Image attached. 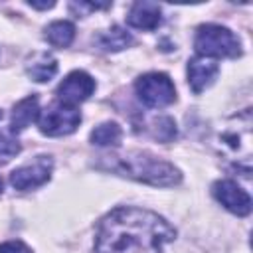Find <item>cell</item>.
<instances>
[{
    "mask_svg": "<svg viewBox=\"0 0 253 253\" xmlns=\"http://www.w3.org/2000/svg\"><path fill=\"white\" fill-rule=\"evenodd\" d=\"M174 237V227L162 215L142 208H117L99 221L95 253H164Z\"/></svg>",
    "mask_w": 253,
    "mask_h": 253,
    "instance_id": "1",
    "label": "cell"
},
{
    "mask_svg": "<svg viewBox=\"0 0 253 253\" xmlns=\"http://www.w3.org/2000/svg\"><path fill=\"white\" fill-rule=\"evenodd\" d=\"M111 168L123 176L152 186H174L182 180V174L174 164L140 150L126 152L123 156H113Z\"/></svg>",
    "mask_w": 253,
    "mask_h": 253,
    "instance_id": "2",
    "label": "cell"
},
{
    "mask_svg": "<svg viewBox=\"0 0 253 253\" xmlns=\"http://www.w3.org/2000/svg\"><path fill=\"white\" fill-rule=\"evenodd\" d=\"M194 47L200 57H237L241 55V43L237 36L217 24H204L196 32Z\"/></svg>",
    "mask_w": 253,
    "mask_h": 253,
    "instance_id": "3",
    "label": "cell"
},
{
    "mask_svg": "<svg viewBox=\"0 0 253 253\" xmlns=\"http://www.w3.org/2000/svg\"><path fill=\"white\" fill-rule=\"evenodd\" d=\"M134 89L138 99L152 109H162L176 101V87L166 73H158V71L144 73L136 79Z\"/></svg>",
    "mask_w": 253,
    "mask_h": 253,
    "instance_id": "4",
    "label": "cell"
},
{
    "mask_svg": "<svg viewBox=\"0 0 253 253\" xmlns=\"http://www.w3.org/2000/svg\"><path fill=\"white\" fill-rule=\"evenodd\" d=\"M81 123V113L75 107L63 105L59 101H55L53 105H49L43 113H40L38 117V125L40 130L47 136H65L71 134Z\"/></svg>",
    "mask_w": 253,
    "mask_h": 253,
    "instance_id": "5",
    "label": "cell"
},
{
    "mask_svg": "<svg viewBox=\"0 0 253 253\" xmlns=\"http://www.w3.org/2000/svg\"><path fill=\"white\" fill-rule=\"evenodd\" d=\"M51 170H53V162L49 156H36L32 162L18 166L16 170H12L10 174V184L16 190H34L42 184H45L51 178Z\"/></svg>",
    "mask_w": 253,
    "mask_h": 253,
    "instance_id": "6",
    "label": "cell"
},
{
    "mask_svg": "<svg viewBox=\"0 0 253 253\" xmlns=\"http://www.w3.org/2000/svg\"><path fill=\"white\" fill-rule=\"evenodd\" d=\"M95 91V79L85 71H71L57 87V101L75 107L87 101Z\"/></svg>",
    "mask_w": 253,
    "mask_h": 253,
    "instance_id": "7",
    "label": "cell"
},
{
    "mask_svg": "<svg viewBox=\"0 0 253 253\" xmlns=\"http://www.w3.org/2000/svg\"><path fill=\"white\" fill-rule=\"evenodd\" d=\"M211 192H213L215 200L225 210H229L231 213L247 215L251 211V198H249V194L243 188H239L233 180H219V182H215Z\"/></svg>",
    "mask_w": 253,
    "mask_h": 253,
    "instance_id": "8",
    "label": "cell"
},
{
    "mask_svg": "<svg viewBox=\"0 0 253 253\" xmlns=\"http://www.w3.org/2000/svg\"><path fill=\"white\" fill-rule=\"evenodd\" d=\"M219 67L215 61L208 59V57H194L188 61V85L194 93H202L206 87L211 85V81L215 79Z\"/></svg>",
    "mask_w": 253,
    "mask_h": 253,
    "instance_id": "9",
    "label": "cell"
},
{
    "mask_svg": "<svg viewBox=\"0 0 253 253\" xmlns=\"http://www.w3.org/2000/svg\"><path fill=\"white\" fill-rule=\"evenodd\" d=\"M128 26L136 30H156L162 24V10L154 2H134L126 16Z\"/></svg>",
    "mask_w": 253,
    "mask_h": 253,
    "instance_id": "10",
    "label": "cell"
},
{
    "mask_svg": "<svg viewBox=\"0 0 253 253\" xmlns=\"http://www.w3.org/2000/svg\"><path fill=\"white\" fill-rule=\"evenodd\" d=\"M40 117V107H38V97L30 95L22 101H18L12 109V117H10V132H22L24 128H28L36 119Z\"/></svg>",
    "mask_w": 253,
    "mask_h": 253,
    "instance_id": "11",
    "label": "cell"
},
{
    "mask_svg": "<svg viewBox=\"0 0 253 253\" xmlns=\"http://www.w3.org/2000/svg\"><path fill=\"white\" fill-rule=\"evenodd\" d=\"M26 73L28 77H32L38 83H45L49 81L55 73H57V59L51 53H36L28 65H26Z\"/></svg>",
    "mask_w": 253,
    "mask_h": 253,
    "instance_id": "12",
    "label": "cell"
},
{
    "mask_svg": "<svg viewBox=\"0 0 253 253\" xmlns=\"http://www.w3.org/2000/svg\"><path fill=\"white\" fill-rule=\"evenodd\" d=\"M73 38H75V26L67 20L51 22L45 28V40L53 47H67V45H71Z\"/></svg>",
    "mask_w": 253,
    "mask_h": 253,
    "instance_id": "13",
    "label": "cell"
},
{
    "mask_svg": "<svg viewBox=\"0 0 253 253\" xmlns=\"http://www.w3.org/2000/svg\"><path fill=\"white\" fill-rule=\"evenodd\" d=\"M130 43H132V36L126 30H123L121 26H113L111 30H107L99 36V45L105 51H121V49L128 47Z\"/></svg>",
    "mask_w": 253,
    "mask_h": 253,
    "instance_id": "14",
    "label": "cell"
},
{
    "mask_svg": "<svg viewBox=\"0 0 253 253\" xmlns=\"http://www.w3.org/2000/svg\"><path fill=\"white\" fill-rule=\"evenodd\" d=\"M123 138V130L117 123H101L91 132V142L97 146H119Z\"/></svg>",
    "mask_w": 253,
    "mask_h": 253,
    "instance_id": "15",
    "label": "cell"
},
{
    "mask_svg": "<svg viewBox=\"0 0 253 253\" xmlns=\"http://www.w3.org/2000/svg\"><path fill=\"white\" fill-rule=\"evenodd\" d=\"M22 146L18 142V138L12 136V132H2L0 130V164L10 162L16 154H20Z\"/></svg>",
    "mask_w": 253,
    "mask_h": 253,
    "instance_id": "16",
    "label": "cell"
},
{
    "mask_svg": "<svg viewBox=\"0 0 253 253\" xmlns=\"http://www.w3.org/2000/svg\"><path fill=\"white\" fill-rule=\"evenodd\" d=\"M154 136L162 142L176 138V123L170 117H158L154 121Z\"/></svg>",
    "mask_w": 253,
    "mask_h": 253,
    "instance_id": "17",
    "label": "cell"
},
{
    "mask_svg": "<svg viewBox=\"0 0 253 253\" xmlns=\"http://www.w3.org/2000/svg\"><path fill=\"white\" fill-rule=\"evenodd\" d=\"M0 253H32L30 251V247L26 245V243H22V241H6V243H2L0 245Z\"/></svg>",
    "mask_w": 253,
    "mask_h": 253,
    "instance_id": "18",
    "label": "cell"
},
{
    "mask_svg": "<svg viewBox=\"0 0 253 253\" xmlns=\"http://www.w3.org/2000/svg\"><path fill=\"white\" fill-rule=\"evenodd\" d=\"M32 8H38V10H47V8H53V2H28Z\"/></svg>",
    "mask_w": 253,
    "mask_h": 253,
    "instance_id": "19",
    "label": "cell"
},
{
    "mask_svg": "<svg viewBox=\"0 0 253 253\" xmlns=\"http://www.w3.org/2000/svg\"><path fill=\"white\" fill-rule=\"evenodd\" d=\"M2 190H4V182H2V178H0V194H2Z\"/></svg>",
    "mask_w": 253,
    "mask_h": 253,
    "instance_id": "20",
    "label": "cell"
},
{
    "mask_svg": "<svg viewBox=\"0 0 253 253\" xmlns=\"http://www.w3.org/2000/svg\"><path fill=\"white\" fill-rule=\"evenodd\" d=\"M0 121H2V111H0Z\"/></svg>",
    "mask_w": 253,
    "mask_h": 253,
    "instance_id": "21",
    "label": "cell"
}]
</instances>
